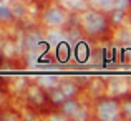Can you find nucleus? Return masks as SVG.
I'll list each match as a JSON object with an SVG mask.
<instances>
[{"label":"nucleus","instance_id":"12","mask_svg":"<svg viewBox=\"0 0 131 121\" xmlns=\"http://www.w3.org/2000/svg\"><path fill=\"white\" fill-rule=\"evenodd\" d=\"M96 5H100L101 8H111L113 0H96Z\"/></svg>","mask_w":131,"mask_h":121},{"label":"nucleus","instance_id":"13","mask_svg":"<svg viewBox=\"0 0 131 121\" xmlns=\"http://www.w3.org/2000/svg\"><path fill=\"white\" fill-rule=\"evenodd\" d=\"M63 98H65V95L61 91H55L53 95H51V100H53V101H63Z\"/></svg>","mask_w":131,"mask_h":121},{"label":"nucleus","instance_id":"8","mask_svg":"<svg viewBox=\"0 0 131 121\" xmlns=\"http://www.w3.org/2000/svg\"><path fill=\"white\" fill-rule=\"evenodd\" d=\"M10 17H12V10H10L7 5L0 3V20H8Z\"/></svg>","mask_w":131,"mask_h":121},{"label":"nucleus","instance_id":"16","mask_svg":"<svg viewBox=\"0 0 131 121\" xmlns=\"http://www.w3.org/2000/svg\"><path fill=\"white\" fill-rule=\"evenodd\" d=\"M2 2H3V0H0V3H2Z\"/></svg>","mask_w":131,"mask_h":121},{"label":"nucleus","instance_id":"7","mask_svg":"<svg viewBox=\"0 0 131 121\" xmlns=\"http://www.w3.org/2000/svg\"><path fill=\"white\" fill-rule=\"evenodd\" d=\"M40 43H42V40H40L38 35H30L28 37V48L32 51H35L37 47H40Z\"/></svg>","mask_w":131,"mask_h":121},{"label":"nucleus","instance_id":"15","mask_svg":"<svg viewBox=\"0 0 131 121\" xmlns=\"http://www.w3.org/2000/svg\"><path fill=\"white\" fill-rule=\"evenodd\" d=\"M125 113H126V115H128L129 118H131V101H128V103L125 105Z\"/></svg>","mask_w":131,"mask_h":121},{"label":"nucleus","instance_id":"6","mask_svg":"<svg viewBox=\"0 0 131 121\" xmlns=\"http://www.w3.org/2000/svg\"><path fill=\"white\" fill-rule=\"evenodd\" d=\"M60 91L63 93L65 96H71L73 93H77V86L71 85V83H63V85H61V90H60Z\"/></svg>","mask_w":131,"mask_h":121},{"label":"nucleus","instance_id":"4","mask_svg":"<svg viewBox=\"0 0 131 121\" xmlns=\"http://www.w3.org/2000/svg\"><path fill=\"white\" fill-rule=\"evenodd\" d=\"M47 40H48L50 45H58V43L63 41V35H61L60 32H50L47 35Z\"/></svg>","mask_w":131,"mask_h":121},{"label":"nucleus","instance_id":"3","mask_svg":"<svg viewBox=\"0 0 131 121\" xmlns=\"http://www.w3.org/2000/svg\"><path fill=\"white\" fill-rule=\"evenodd\" d=\"M45 22L50 23V25H61L65 22V13L61 8L58 7H51V8L47 10L45 13Z\"/></svg>","mask_w":131,"mask_h":121},{"label":"nucleus","instance_id":"5","mask_svg":"<svg viewBox=\"0 0 131 121\" xmlns=\"http://www.w3.org/2000/svg\"><path fill=\"white\" fill-rule=\"evenodd\" d=\"M77 108H78V105L75 101H67L63 106H61V111H63L65 115H73V113L77 111Z\"/></svg>","mask_w":131,"mask_h":121},{"label":"nucleus","instance_id":"10","mask_svg":"<svg viewBox=\"0 0 131 121\" xmlns=\"http://www.w3.org/2000/svg\"><path fill=\"white\" fill-rule=\"evenodd\" d=\"M55 83H57V80L53 76H42L40 78V85H43V86H53Z\"/></svg>","mask_w":131,"mask_h":121},{"label":"nucleus","instance_id":"14","mask_svg":"<svg viewBox=\"0 0 131 121\" xmlns=\"http://www.w3.org/2000/svg\"><path fill=\"white\" fill-rule=\"evenodd\" d=\"M121 18H123V12H121V10H118V12L113 15V20H115V22H119Z\"/></svg>","mask_w":131,"mask_h":121},{"label":"nucleus","instance_id":"17","mask_svg":"<svg viewBox=\"0 0 131 121\" xmlns=\"http://www.w3.org/2000/svg\"><path fill=\"white\" fill-rule=\"evenodd\" d=\"M10 2H13V0H10Z\"/></svg>","mask_w":131,"mask_h":121},{"label":"nucleus","instance_id":"11","mask_svg":"<svg viewBox=\"0 0 131 121\" xmlns=\"http://www.w3.org/2000/svg\"><path fill=\"white\" fill-rule=\"evenodd\" d=\"M129 5V0H113V7H116L118 10H123Z\"/></svg>","mask_w":131,"mask_h":121},{"label":"nucleus","instance_id":"1","mask_svg":"<svg viewBox=\"0 0 131 121\" xmlns=\"http://www.w3.org/2000/svg\"><path fill=\"white\" fill-rule=\"evenodd\" d=\"M83 25L90 33H100L106 28V20L103 15L95 12H90L83 17Z\"/></svg>","mask_w":131,"mask_h":121},{"label":"nucleus","instance_id":"9","mask_svg":"<svg viewBox=\"0 0 131 121\" xmlns=\"http://www.w3.org/2000/svg\"><path fill=\"white\" fill-rule=\"evenodd\" d=\"M61 2H63L68 8H78V7H81L83 0H61Z\"/></svg>","mask_w":131,"mask_h":121},{"label":"nucleus","instance_id":"2","mask_svg":"<svg viewBox=\"0 0 131 121\" xmlns=\"http://www.w3.org/2000/svg\"><path fill=\"white\" fill-rule=\"evenodd\" d=\"M98 115L100 118L103 119H115L118 116V105L116 101H111V100H106V101H101L98 106Z\"/></svg>","mask_w":131,"mask_h":121}]
</instances>
